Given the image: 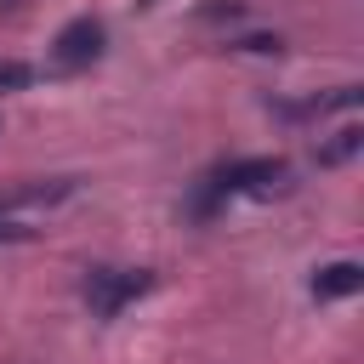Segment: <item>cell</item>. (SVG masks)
<instances>
[{
    "label": "cell",
    "instance_id": "6da1fadb",
    "mask_svg": "<svg viewBox=\"0 0 364 364\" xmlns=\"http://www.w3.org/2000/svg\"><path fill=\"white\" fill-rule=\"evenodd\" d=\"M80 290H85V307H91L97 318H119L136 296L154 290V273H148V267H91Z\"/></svg>",
    "mask_w": 364,
    "mask_h": 364
},
{
    "label": "cell",
    "instance_id": "7a4b0ae2",
    "mask_svg": "<svg viewBox=\"0 0 364 364\" xmlns=\"http://www.w3.org/2000/svg\"><path fill=\"white\" fill-rule=\"evenodd\" d=\"M290 182V165L273 159V154H250V159H228L216 171V193H279Z\"/></svg>",
    "mask_w": 364,
    "mask_h": 364
},
{
    "label": "cell",
    "instance_id": "3957f363",
    "mask_svg": "<svg viewBox=\"0 0 364 364\" xmlns=\"http://www.w3.org/2000/svg\"><path fill=\"white\" fill-rule=\"evenodd\" d=\"M102 40H108V34H102L97 17H74V23L57 34V63H63V68H85V63L102 57Z\"/></svg>",
    "mask_w": 364,
    "mask_h": 364
},
{
    "label": "cell",
    "instance_id": "277c9868",
    "mask_svg": "<svg viewBox=\"0 0 364 364\" xmlns=\"http://www.w3.org/2000/svg\"><path fill=\"white\" fill-rule=\"evenodd\" d=\"M364 290V267L358 262H324L318 273H313V296L318 301H347V296H358Z\"/></svg>",
    "mask_w": 364,
    "mask_h": 364
},
{
    "label": "cell",
    "instance_id": "5b68a950",
    "mask_svg": "<svg viewBox=\"0 0 364 364\" xmlns=\"http://www.w3.org/2000/svg\"><path fill=\"white\" fill-rule=\"evenodd\" d=\"M358 142H364V131H358V125H341V131H336V142H324V148H318V165H341V159H353V154H358Z\"/></svg>",
    "mask_w": 364,
    "mask_h": 364
},
{
    "label": "cell",
    "instance_id": "8992f818",
    "mask_svg": "<svg viewBox=\"0 0 364 364\" xmlns=\"http://www.w3.org/2000/svg\"><path fill=\"white\" fill-rule=\"evenodd\" d=\"M28 85H34V68L17 57H0V91H28Z\"/></svg>",
    "mask_w": 364,
    "mask_h": 364
},
{
    "label": "cell",
    "instance_id": "52a82bcc",
    "mask_svg": "<svg viewBox=\"0 0 364 364\" xmlns=\"http://www.w3.org/2000/svg\"><path fill=\"white\" fill-rule=\"evenodd\" d=\"M233 51H256V57H279V34H250V40H233Z\"/></svg>",
    "mask_w": 364,
    "mask_h": 364
},
{
    "label": "cell",
    "instance_id": "ba28073f",
    "mask_svg": "<svg viewBox=\"0 0 364 364\" xmlns=\"http://www.w3.org/2000/svg\"><path fill=\"white\" fill-rule=\"evenodd\" d=\"M0 216H6V205H0Z\"/></svg>",
    "mask_w": 364,
    "mask_h": 364
}]
</instances>
